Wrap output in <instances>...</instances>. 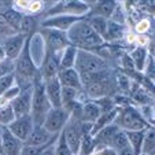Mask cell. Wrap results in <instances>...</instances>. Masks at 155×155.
<instances>
[{"mask_svg":"<svg viewBox=\"0 0 155 155\" xmlns=\"http://www.w3.org/2000/svg\"><path fill=\"white\" fill-rule=\"evenodd\" d=\"M66 35H68V40L70 43V45L82 51L99 48L104 43V40L97 33H95L94 29L84 19L77 21L76 24L66 32Z\"/></svg>","mask_w":155,"mask_h":155,"instance_id":"obj_1","label":"cell"},{"mask_svg":"<svg viewBox=\"0 0 155 155\" xmlns=\"http://www.w3.org/2000/svg\"><path fill=\"white\" fill-rule=\"evenodd\" d=\"M36 73H37V69H36V63L33 61L32 55H30L29 51V37L26 38V43H25V47L21 52V55L17 58L15 61V70H14V76L15 78H18L19 81V88L24 89L28 88L30 85H33L35 81Z\"/></svg>","mask_w":155,"mask_h":155,"instance_id":"obj_2","label":"cell"},{"mask_svg":"<svg viewBox=\"0 0 155 155\" xmlns=\"http://www.w3.org/2000/svg\"><path fill=\"white\" fill-rule=\"evenodd\" d=\"M74 69L82 76H94V74H100L103 71L108 70V62L104 58L91 52V51H77L76 62H74Z\"/></svg>","mask_w":155,"mask_h":155,"instance_id":"obj_3","label":"cell"},{"mask_svg":"<svg viewBox=\"0 0 155 155\" xmlns=\"http://www.w3.org/2000/svg\"><path fill=\"white\" fill-rule=\"evenodd\" d=\"M51 104L47 99L44 91V82L35 80L33 81V96H32V107H30V118L35 126H41L51 110Z\"/></svg>","mask_w":155,"mask_h":155,"instance_id":"obj_4","label":"cell"},{"mask_svg":"<svg viewBox=\"0 0 155 155\" xmlns=\"http://www.w3.org/2000/svg\"><path fill=\"white\" fill-rule=\"evenodd\" d=\"M114 124L120 129H122V130H125V132L147 130V129L151 128V125L143 118L141 111H139L137 108L132 107V106H126L122 110H120Z\"/></svg>","mask_w":155,"mask_h":155,"instance_id":"obj_5","label":"cell"},{"mask_svg":"<svg viewBox=\"0 0 155 155\" xmlns=\"http://www.w3.org/2000/svg\"><path fill=\"white\" fill-rule=\"evenodd\" d=\"M69 118H70V111H68L66 108H51L41 126L51 135H58L63 130Z\"/></svg>","mask_w":155,"mask_h":155,"instance_id":"obj_6","label":"cell"},{"mask_svg":"<svg viewBox=\"0 0 155 155\" xmlns=\"http://www.w3.org/2000/svg\"><path fill=\"white\" fill-rule=\"evenodd\" d=\"M41 35H43V40L45 41L48 52L58 54L59 51H63L68 45H70L66 32L50 29V28H41Z\"/></svg>","mask_w":155,"mask_h":155,"instance_id":"obj_7","label":"cell"},{"mask_svg":"<svg viewBox=\"0 0 155 155\" xmlns=\"http://www.w3.org/2000/svg\"><path fill=\"white\" fill-rule=\"evenodd\" d=\"M64 136V140L68 143L70 151L73 152V155H78L80 150V143H81V121L76 120V118H69L68 124L64 125L63 130H62Z\"/></svg>","mask_w":155,"mask_h":155,"instance_id":"obj_8","label":"cell"},{"mask_svg":"<svg viewBox=\"0 0 155 155\" xmlns=\"http://www.w3.org/2000/svg\"><path fill=\"white\" fill-rule=\"evenodd\" d=\"M32 96H33V85H30V87H28V88L21 89L19 95L10 103L12 107V111H14V114H15V118L30 115Z\"/></svg>","mask_w":155,"mask_h":155,"instance_id":"obj_9","label":"cell"},{"mask_svg":"<svg viewBox=\"0 0 155 155\" xmlns=\"http://www.w3.org/2000/svg\"><path fill=\"white\" fill-rule=\"evenodd\" d=\"M33 128H35V124H33L30 115L15 118V120L7 126V129L11 132L18 140L22 141V143H25V141L28 140V137L30 136Z\"/></svg>","mask_w":155,"mask_h":155,"instance_id":"obj_10","label":"cell"},{"mask_svg":"<svg viewBox=\"0 0 155 155\" xmlns=\"http://www.w3.org/2000/svg\"><path fill=\"white\" fill-rule=\"evenodd\" d=\"M25 43H26V37L22 36L21 33H17L14 36H10V37L4 38L3 43L0 45H2L4 54H6V58L15 62L18 56L21 55L22 50H24Z\"/></svg>","mask_w":155,"mask_h":155,"instance_id":"obj_11","label":"cell"},{"mask_svg":"<svg viewBox=\"0 0 155 155\" xmlns=\"http://www.w3.org/2000/svg\"><path fill=\"white\" fill-rule=\"evenodd\" d=\"M82 19L81 17H74V15H69V14H61V15H55L51 17L48 19L43 21L41 26L43 28H50V29H56V30H62V32H68L77 21Z\"/></svg>","mask_w":155,"mask_h":155,"instance_id":"obj_12","label":"cell"},{"mask_svg":"<svg viewBox=\"0 0 155 155\" xmlns=\"http://www.w3.org/2000/svg\"><path fill=\"white\" fill-rule=\"evenodd\" d=\"M24 143L18 140L7 126H2V154L3 155H21Z\"/></svg>","mask_w":155,"mask_h":155,"instance_id":"obj_13","label":"cell"},{"mask_svg":"<svg viewBox=\"0 0 155 155\" xmlns=\"http://www.w3.org/2000/svg\"><path fill=\"white\" fill-rule=\"evenodd\" d=\"M44 91L52 108L62 107V85L56 77L44 81Z\"/></svg>","mask_w":155,"mask_h":155,"instance_id":"obj_14","label":"cell"},{"mask_svg":"<svg viewBox=\"0 0 155 155\" xmlns=\"http://www.w3.org/2000/svg\"><path fill=\"white\" fill-rule=\"evenodd\" d=\"M58 135H51L48 133L43 126H35L30 133V136L28 137V140L25 141V146H47V144H51L58 139Z\"/></svg>","mask_w":155,"mask_h":155,"instance_id":"obj_15","label":"cell"},{"mask_svg":"<svg viewBox=\"0 0 155 155\" xmlns=\"http://www.w3.org/2000/svg\"><path fill=\"white\" fill-rule=\"evenodd\" d=\"M59 73V59L56 58V54L48 52L45 54L43 63H41V69H40V74L44 78V81H47L50 78L56 77Z\"/></svg>","mask_w":155,"mask_h":155,"instance_id":"obj_16","label":"cell"},{"mask_svg":"<svg viewBox=\"0 0 155 155\" xmlns=\"http://www.w3.org/2000/svg\"><path fill=\"white\" fill-rule=\"evenodd\" d=\"M56 78L59 80L62 87L66 88H73L77 91L82 89V84H81V78L80 74L76 71V69H64V70H59Z\"/></svg>","mask_w":155,"mask_h":155,"instance_id":"obj_17","label":"cell"},{"mask_svg":"<svg viewBox=\"0 0 155 155\" xmlns=\"http://www.w3.org/2000/svg\"><path fill=\"white\" fill-rule=\"evenodd\" d=\"M108 89H110V78H104L100 81H95L91 84L85 85V92L92 99H100V97L108 96Z\"/></svg>","mask_w":155,"mask_h":155,"instance_id":"obj_18","label":"cell"},{"mask_svg":"<svg viewBox=\"0 0 155 155\" xmlns=\"http://www.w3.org/2000/svg\"><path fill=\"white\" fill-rule=\"evenodd\" d=\"M77 48L73 45H68L62 51V55L59 58V70H64V69H74V62H76L77 56Z\"/></svg>","mask_w":155,"mask_h":155,"instance_id":"obj_19","label":"cell"},{"mask_svg":"<svg viewBox=\"0 0 155 155\" xmlns=\"http://www.w3.org/2000/svg\"><path fill=\"white\" fill-rule=\"evenodd\" d=\"M0 17L6 21L7 24H8L15 32L19 30L21 21H22V17H24L22 14H19L18 11H15V10L10 8L8 6H6L4 8H0Z\"/></svg>","mask_w":155,"mask_h":155,"instance_id":"obj_20","label":"cell"},{"mask_svg":"<svg viewBox=\"0 0 155 155\" xmlns=\"http://www.w3.org/2000/svg\"><path fill=\"white\" fill-rule=\"evenodd\" d=\"M125 133H126V137H128L129 147L136 152V155H139L141 152V144H143L146 130H128Z\"/></svg>","mask_w":155,"mask_h":155,"instance_id":"obj_21","label":"cell"},{"mask_svg":"<svg viewBox=\"0 0 155 155\" xmlns=\"http://www.w3.org/2000/svg\"><path fill=\"white\" fill-rule=\"evenodd\" d=\"M36 28H37V18L36 17H30V15H24L22 21L19 25V30L18 33H21L25 37H32V35L35 33Z\"/></svg>","mask_w":155,"mask_h":155,"instance_id":"obj_22","label":"cell"},{"mask_svg":"<svg viewBox=\"0 0 155 155\" xmlns=\"http://www.w3.org/2000/svg\"><path fill=\"white\" fill-rule=\"evenodd\" d=\"M87 22H88V25L94 29L95 33H97L102 38L104 37L106 30H107L108 19H106V18H103V17H97V15H92L89 19H87Z\"/></svg>","mask_w":155,"mask_h":155,"instance_id":"obj_23","label":"cell"},{"mask_svg":"<svg viewBox=\"0 0 155 155\" xmlns=\"http://www.w3.org/2000/svg\"><path fill=\"white\" fill-rule=\"evenodd\" d=\"M124 35V28L122 25H120L115 21H108L107 24V30H106V35L103 37V40H108V41H114L121 38Z\"/></svg>","mask_w":155,"mask_h":155,"instance_id":"obj_24","label":"cell"},{"mask_svg":"<svg viewBox=\"0 0 155 155\" xmlns=\"http://www.w3.org/2000/svg\"><path fill=\"white\" fill-rule=\"evenodd\" d=\"M117 8V4L115 2H99V3L95 6L94 14L97 17H103V18H110L114 12V10Z\"/></svg>","mask_w":155,"mask_h":155,"instance_id":"obj_25","label":"cell"},{"mask_svg":"<svg viewBox=\"0 0 155 155\" xmlns=\"http://www.w3.org/2000/svg\"><path fill=\"white\" fill-rule=\"evenodd\" d=\"M108 147H110V148H113L115 152H118V151H121V150L129 147L128 137H126L125 130L120 129V130H118L117 133L113 136V139H111V141H110V144H108Z\"/></svg>","mask_w":155,"mask_h":155,"instance_id":"obj_26","label":"cell"},{"mask_svg":"<svg viewBox=\"0 0 155 155\" xmlns=\"http://www.w3.org/2000/svg\"><path fill=\"white\" fill-rule=\"evenodd\" d=\"M130 59L133 62V66H135V70H143L144 69V64H146V61H147V51L146 48L143 47H137L135 51H132L130 55Z\"/></svg>","mask_w":155,"mask_h":155,"instance_id":"obj_27","label":"cell"},{"mask_svg":"<svg viewBox=\"0 0 155 155\" xmlns=\"http://www.w3.org/2000/svg\"><path fill=\"white\" fill-rule=\"evenodd\" d=\"M15 120V114L10 103L0 104V126H8Z\"/></svg>","mask_w":155,"mask_h":155,"instance_id":"obj_28","label":"cell"},{"mask_svg":"<svg viewBox=\"0 0 155 155\" xmlns=\"http://www.w3.org/2000/svg\"><path fill=\"white\" fill-rule=\"evenodd\" d=\"M154 143H155V135H154V129L150 128L144 133L143 144H141V152L140 154H152L154 152Z\"/></svg>","mask_w":155,"mask_h":155,"instance_id":"obj_29","label":"cell"},{"mask_svg":"<svg viewBox=\"0 0 155 155\" xmlns=\"http://www.w3.org/2000/svg\"><path fill=\"white\" fill-rule=\"evenodd\" d=\"M94 103L97 106V108H99L100 114H104V113H110V111H113V110L117 107V106L114 104V100H113L111 97H108V96H104V97H100V99H96Z\"/></svg>","mask_w":155,"mask_h":155,"instance_id":"obj_30","label":"cell"},{"mask_svg":"<svg viewBox=\"0 0 155 155\" xmlns=\"http://www.w3.org/2000/svg\"><path fill=\"white\" fill-rule=\"evenodd\" d=\"M55 155H73V152L70 151L68 143H66V140H64V136H63V133H62V132L59 133L58 139H56Z\"/></svg>","mask_w":155,"mask_h":155,"instance_id":"obj_31","label":"cell"},{"mask_svg":"<svg viewBox=\"0 0 155 155\" xmlns=\"http://www.w3.org/2000/svg\"><path fill=\"white\" fill-rule=\"evenodd\" d=\"M14 82H15L14 73L8 74V76H4V77H0V96H3L10 88L14 87Z\"/></svg>","mask_w":155,"mask_h":155,"instance_id":"obj_32","label":"cell"},{"mask_svg":"<svg viewBox=\"0 0 155 155\" xmlns=\"http://www.w3.org/2000/svg\"><path fill=\"white\" fill-rule=\"evenodd\" d=\"M15 70V62L11 61V59H3L0 62V77L8 76V74H12Z\"/></svg>","mask_w":155,"mask_h":155,"instance_id":"obj_33","label":"cell"},{"mask_svg":"<svg viewBox=\"0 0 155 155\" xmlns=\"http://www.w3.org/2000/svg\"><path fill=\"white\" fill-rule=\"evenodd\" d=\"M48 146H50V144H47V146H38V147L37 146H25L24 144L22 151H21V155H40L41 152L44 151V148H47Z\"/></svg>","mask_w":155,"mask_h":155,"instance_id":"obj_34","label":"cell"},{"mask_svg":"<svg viewBox=\"0 0 155 155\" xmlns=\"http://www.w3.org/2000/svg\"><path fill=\"white\" fill-rule=\"evenodd\" d=\"M17 33L18 32H15V30L12 29V28L8 24H7L6 21L0 17V37H3V40H4V38L10 37V36L17 35Z\"/></svg>","mask_w":155,"mask_h":155,"instance_id":"obj_35","label":"cell"},{"mask_svg":"<svg viewBox=\"0 0 155 155\" xmlns=\"http://www.w3.org/2000/svg\"><path fill=\"white\" fill-rule=\"evenodd\" d=\"M133 99L136 100V102H139V103H141V104H144V106H148V103H150V97L146 95V91L144 89H137V91H135V95H133Z\"/></svg>","mask_w":155,"mask_h":155,"instance_id":"obj_36","label":"cell"},{"mask_svg":"<svg viewBox=\"0 0 155 155\" xmlns=\"http://www.w3.org/2000/svg\"><path fill=\"white\" fill-rule=\"evenodd\" d=\"M19 92H21V88H19V87H17V85H14V87L10 88L8 91H7L6 94L3 95V96H0V97H2V99H6L7 102L10 100V103H11L12 100H14L15 97H17L18 95H19Z\"/></svg>","mask_w":155,"mask_h":155,"instance_id":"obj_37","label":"cell"},{"mask_svg":"<svg viewBox=\"0 0 155 155\" xmlns=\"http://www.w3.org/2000/svg\"><path fill=\"white\" fill-rule=\"evenodd\" d=\"M122 63H124V69H125V70H130V71L135 70L133 62H132V59H130V56H129V55H124Z\"/></svg>","mask_w":155,"mask_h":155,"instance_id":"obj_38","label":"cell"},{"mask_svg":"<svg viewBox=\"0 0 155 155\" xmlns=\"http://www.w3.org/2000/svg\"><path fill=\"white\" fill-rule=\"evenodd\" d=\"M55 143L56 141H54V143L50 144L47 148H44V151L41 152L40 155H55Z\"/></svg>","mask_w":155,"mask_h":155,"instance_id":"obj_39","label":"cell"},{"mask_svg":"<svg viewBox=\"0 0 155 155\" xmlns=\"http://www.w3.org/2000/svg\"><path fill=\"white\" fill-rule=\"evenodd\" d=\"M117 155H136V152L130 148V147H126V148L121 150V151L117 152Z\"/></svg>","mask_w":155,"mask_h":155,"instance_id":"obj_40","label":"cell"},{"mask_svg":"<svg viewBox=\"0 0 155 155\" xmlns=\"http://www.w3.org/2000/svg\"><path fill=\"white\" fill-rule=\"evenodd\" d=\"M3 59H6V54H4L3 48H2V45H0V62L3 61Z\"/></svg>","mask_w":155,"mask_h":155,"instance_id":"obj_41","label":"cell"},{"mask_svg":"<svg viewBox=\"0 0 155 155\" xmlns=\"http://www.w3.org/2000/svg\"><path fill=\"white\" fill-rule=\"evenodd\" d=\"M0 154H2V126H0Z\"/></svg>","mask_w":155,"mask_h":155,"instance_id":"obj_42","label":"cell"},{"mask_svg":"<svg viewBox=\"0 0 155 155\" xmlns=\"http://www.w3.org/2000/svg\"><path fill=\"white\" fill-rule=\"evenodd\" d=\"M139 155H147V154H139ZM150 155H154V152H152V154H150Z\"/></svg>","mask_w":155,"mask_h":155,"instance_id":"obj_43","label":"cell"},{"mask_svg":"<svg viewBox=\"0 0 155 155\" xmlns=\"http://www.w3.org/2000/svg\"><path fill=\"white\" fill-rule=\"evenodd\" d=\"M0 155H2V154H0Z\"/></svg>","mask_w":155,"mask_h":155,"instance_id":"obj_44","label":"cell"}]
</instances>
